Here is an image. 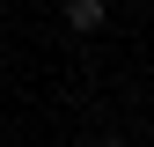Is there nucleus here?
<instances>
[{"label": "nucleus", "mask_w": 154, "mask_h": 147, "mask_svg": "<svg viewBox=\"0 0 154 147\" xmlns=\"http://www.w3.org/2000/svg\"><path fill=\"white\" fill-rule=\"evenodd\" d=\"M66 22L81 30V37H88V30H103V0H66Z\"/></svg>", "instance_id": "obj_1"}, {"label": "nucleus", "mask_w": 154, "mask_h": 147, "mask_svg": "<svg viewBox=\"0 0 154 147\" xmlns=\"http://www.w3.org/2000/svg\"><path fill=\"white\" fill-rule=\"evenodd\" d=\"M88 147H125V140H110V133H103V140H88Z\"/></svg>", "instance_id": "obj_2"}]
</instances>
